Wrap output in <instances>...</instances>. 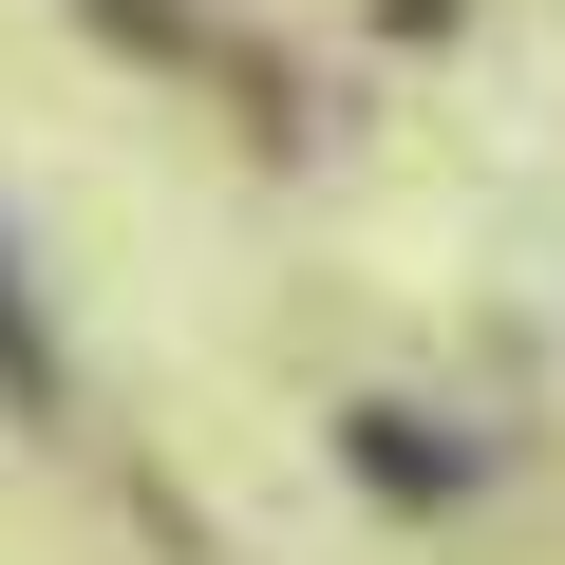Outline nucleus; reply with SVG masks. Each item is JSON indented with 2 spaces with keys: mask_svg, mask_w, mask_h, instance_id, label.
I'll return each mask as SVG.
<instances>
[{
  "mask_svg": "<svg viewBox=\"0 0 565 565\" xmlns=\"http://www.w3.org/2000/svg\"><path fill=\"white\" fill-rule=\"evenodd\" d=\"M0 396H20V415L57 396V340H39V302H20V264H0Z\"/></svg>",
  "mask_w": 565,
  "mask_h": 565,
  "instance_id": "nucleus-1",
  "label": "nucleus"
}]
</instances>
